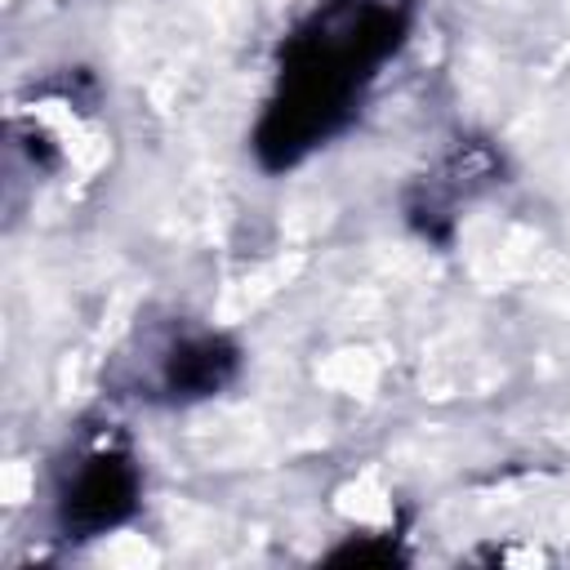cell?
<instances>
[{"label": "cell", "mask_w": 570, "mask_h": 570, "mask_svg": "<svg viewBox=\"0 0 570 570\" xmlns=\"http://www.w3.org/2000/svg\"><path fill=\"white\" fill-rule=\"evenodd\" d=\"M414 0H316L285 36L272 94L249 134L267 174L303 165L361 111L379 71L405 49Z\"/></svg>", "instance_id": "6da1fadb"}, {"label": "cell", "mask_w": 570, "mask_h": 570, "mask_svg": "<svg viewBox=\"0 0 570 570\" xmlns=\"http://www.w3.org/2000/svg\"><path fill=\"white\" fill-rule=\"evenodd\" d=\"M142 503V468L129 436L111 423L85 428L53 463V530L62 539H102Z\"/></svg>", "instance_id": "7a4b0ae2"}, {"label": "cell", "mask_w": 570, "mask_h": 570, "mask_svg": "<svg viewBox=\"0 0 570 570\" xmlns=\"http://www.w3.org/2000/svg\"><path fill=\"white\" fill-rule=\"evenodd\" d=\"M240 374V347L218 330H169L151 343V356L138 374L142 396L191 405L205 396H218Z\"/></svg>", "instance_id": "3957f363"}, {"label": "cell", "mask_w": 570, "mask_h": 570, "mask_svg": "<svg viewBox=\"0 0 570 570\" xmlns=\"http://www.w3.org/2000/svg\"><path fill=\"white\" fill-rule=\"evenodd\" d=\"M499 174V160L481 147V142H468V147H459L445 165H441V174H432L428 183H423V191H419V200L410 205V214H414V223L432 236L436 232V223L445 218H454V209H459V200H468L481 183H490Z\"/></svg>", "instance_id": "277c9868"}]
</instances>
